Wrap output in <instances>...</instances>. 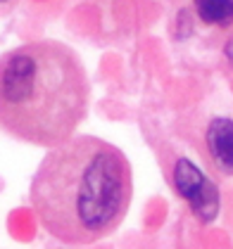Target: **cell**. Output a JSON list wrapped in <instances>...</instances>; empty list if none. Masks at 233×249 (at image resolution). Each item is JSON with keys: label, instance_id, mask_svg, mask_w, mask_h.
Masks as SVG:
<instances>
[{"label": "cell", "instance_id": "1", "mask_svg": "<svg viewBox=\"0 0 233 249\" xmlns=\"http://www.w3.org/2000/svg\"><path fill=\"white\" fill-rule=\"evenodd\" d=\"M134 171L126 154L96 135L50 147L34 173L29 199L45 232L64 245L110 237L131 207Z\"/></svg>", "mask_w": 233, "mask_h": 249}, {"label": "cell", "instance_id": "2", "mask_svg": "<svg viewBox=\"0 0 233 249\" xmlns=\"http://www.w3.org/2000/svg\"><path fill=\"white\" fill-rule=\"evenodd\" d=\"M91 102L78 55L59 40H31L0 55V131L36 147L77 133Z\"/></svg>", "mask_w": 233, "mask_h": 249}, {"label": "cell", "instance_id": "3", "mask_svg": "<svg viewBox=\"0 0 233 249\" xmlns=\"http://www.w3.org/2000/svg\"><path fill=\"white\" fill-rule=\"evenodd\" d=\"M172 188L188 204L200 223H212L219 216V190L191 159L178 157L172 166Z\"/></svg>", "mask_w": 233, "mask_h": 249}, {"label": "cell", "instance_id": "4", "mask_svg": "<svg viewBox=\"0 0 233 249\" xmlns=\"http://www.w3.org/2000/svg\"><path fill=\"white\" fill-rule=\"evenodd\" d=\"M202 154L216 176H233V119L214 116L202 135Z\"/></svg>", "mask_w": 233, "mask_h": 249}, {"label": "cell", "instance_id": "5", "mask_svg": "<svg viewBox=\"0 0 233 249\" xmlns=\"http://www.w3.org/2000/svg\"><path fill=\"white\" fill-rule=\"evenodd\" d=\"M197 19L210 26H231L233 0H193Z\"/></svg>", "mask_w": 233, "mask_h": 249}, {"label": "cell", "instance_id": "6", "mask_svg": "<svg viewBox=\"0 0 233 249\" xmlns=\"http://www.w3.org/2000/svg\"><path fill=\"white\" fill-rule=\"evenodd\" d=\"M226 57H229V62L233 64V38L229 40V45H226Z\"/></svg>", "mask_w": 233, "mask_h": 249}, {"label": "cell", "instance_id": "7", "mask_svg": "<svg viewBox=\"0 0 233 249\" xmlns=\"http://www.w3.org/2000/svg\"><path fill=\"white\" fill-rule=\"evenodd\" d=\"M0 2H5V0H0Z\"/></svg>", "mask_w": 233, "mask_h": 249}]
</instances>
